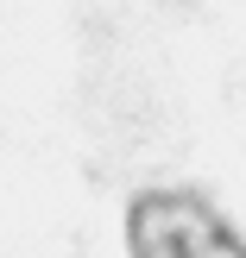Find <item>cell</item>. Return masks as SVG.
I'll list each match as a JSON object with an SVG mask.
<instances>
[{"label":"cell","mask_w":246,"mask_h":258,"mask_svg":"<svg viewBox=\"0 0 246 258\" xmlns=\"http://www.w3.org/2000/svg\"><path fill=\"white\" fill-rule=\"evenodd\" d=\"M133 258H240V239L202 196H145L133 208Z\"/></svg>","instance_id":"obj_1"}]
</instances>
